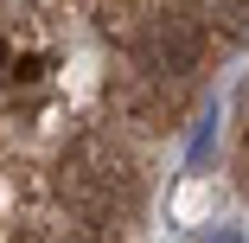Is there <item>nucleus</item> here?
<instances>
[{"mask_svg":"<svg viewBox=\"0 0 249 243\" xmlns=\"http://www.w3.org/2000/svg\"><path fill=\"white\" fill-rule=\"evenodd\" d=\"M0 64H7V52H0Z\"/></svg>","mask_w":249,"mask_h":243,"instance_id":"nucleus-3","label":"nucleus"},{"mask_svg":"<svg viewBox=\"0 0 249 243\" xmlns=\"http://www.w3.org/2000/svg\"><path fill=\"white\" fill-rule=\"evenodd\" d=\"M217 7V19H230L236 32H249V0H211Z\"/></svg>","mask_w":249,"mask_h":243,"instance_id":"nucleus-2","label":"nucleus"},{"mask_svg":"<svg viewBox=\"0 0 249 243\" xmlns=\"http://www.w3.org/2000/svg\"><path fill=\"white\" fill-rule=\"evenodd\" d=\"M198 52H205V38L192 32V19H160L154 32L141 38V58L154 64L160 77H185V71L198 64Z\"/></svg>","mask_w":249,"mask_h":243,"instance_id":"nucleus-1","label":"nucleus"}]
</instances>
